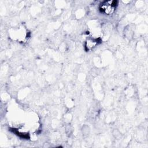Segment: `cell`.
<instances>
[{"instance_id":"obj_1","label":"cell","mask_w":148,"mask_h":148,"mask_svg":"<svg viewBox=\"0 0 148 148\" xmlns=\"http://www.w3.org/2000/svg\"><path fill=\"white\" fill-rule=\"evenodd\" d=\"M117 2L116 1L104 2L102 4H101L100 9L101 12L106 14H111L114 11V8L117 5Z\"/></svg>"}]
</instances>
